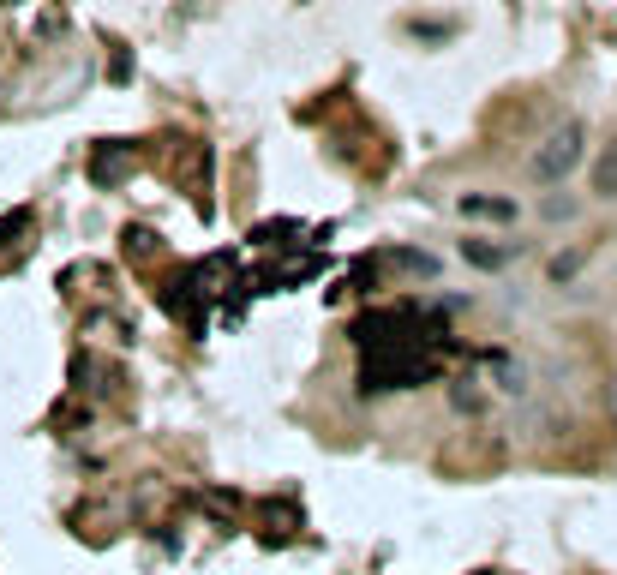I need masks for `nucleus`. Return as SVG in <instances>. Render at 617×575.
<instances>
[{"label": "nucleus", "instance_id": "5", "mask_svg": "<svg viewBox=\"0 0 617 575\" xmlns=\"http://www.w3.org/2000/svg\"><path fill=\"white\" fill-rule=\"evenodd\" d=\"M582 270V252H564V258H552V282H570Z\"/></svg>", "mask_w": 617, "mask_h": 575}, {"label": "nucleus", "instance_id": "4", "mask_svg": "<svg viewBox=\"0 0 617 575\" xmlns=\"http://www.w3.org/2000/svg\"><path fill=\"white\" fill-rule=\"evenodd\" d=\"M462 252H468V264H480V270H498V264L510 258V252H498V246H486V240H468Z\"/></svg>", "mask_w": 617, "mask_h": 575}, {"label": "nucleus", "instance_id": "3", "mask_svg": "<svg viewBox=\"0 0 617 575\" xmlns=\"http://www.w3.org/2000/svg\"><path fill=\"white\" fill-rule=\"evenodd\" d=\"M462 216H498L504 222V216H516V204L510 198H462Z\"/></svg>", "mask_w": 617, "mask_h": 575}, {"label": "nucleus", "instance_id": "2", "mask_svg": "<svg viewBox=\"0 0 617 575\" xmlns=\"http://www.w3.org/2000/svg\"><path fill=\"white\" fill-rule=\"evenodd\" d=\"M594 198H617V144L600 156V168H594Z\"/></svg>", "mask_w": 617, "mask_h": 575}, {"label": "nucleus", "instance_id": "1", "mask_svg": "<svg viewBox=\"0 0 617 575\" xmlns=\"http://www.w3.org/2000/svg\"><path fill=\"white\" fill-rule=\"evenodd\" d=\"M582 156H588V126H582V120H564V126H552V132L528 150V174H534L540 186H564V180L582 168Z\"/></svg>", "mask_w": 617, "mask_h": 575}]
</instances>
